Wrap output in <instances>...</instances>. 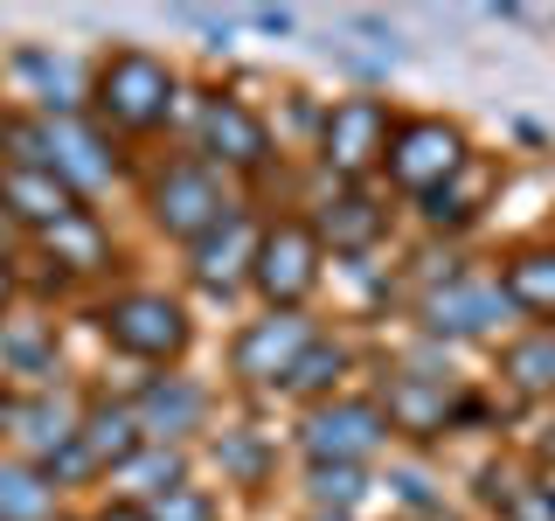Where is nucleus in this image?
I'll use <instances>...</instances> for the list:
<instances>
[{"label":"nucleus","instance_id":"obj_28","mask_svg":"<svg viewBox=\"0 0 555 521\" xmlns=\"http://www.w3.org/2000/svg\"><path fill=\"white\" fill-rule=\"evenodd\" d=\"M153 521H216V500H208V486H173V494L153 500Z\"/></svg>","mask_w":555,"mask_h":521},{"label":"nucleus","instance_id":"obj_5","mask_svg":"<svg viewBox=\"0 0 555 521\" xmlns=\"http://www.w3.org/2000/svg\"><path fill=\"white\" fill-rule=\"evenodd\" d=\"M320 285H326V243H320V230H312V216H306V208L264 216L257 265H250L257 306H271V313H312Z\"/></svg>","mask_w":555,"mask_h":521},{"label":"nucleus","instance_id":"obj_8","mask_svg":"<svg viewBox=\"0 0 555 521\" xmlns=\"http://www.w3.org/2000/svg\"><path fill=\"white\" fill-rule=\"evenodd\" d=\"M188 147H195L202 161H216L236 188L257 181V174H271V161H278L271 118L236 91H195V132H188Z\"/></svg>","mask_w":555,"mask_h":521},{"label":"nucleus","instance_id":"obj_29","mask_svg":"<svg viewBox=\"0 0 555 521\" xmlns=\"http://www.w3.org/2000/svg\"><path fill=\"white\" fill-rule=\"evenodd\" d=\"M14 300H22V265H14V251L0 243V320L14 313Z\"/></svg>","mask_w":555,"mask_h":521},{"label":"nucleus","instance_id":"obj_11","mask_svg":"<svg viewBox=\"0 0 555 521\" xmlns=\"http://www.w3.org/2000/svg\"><path fill=\"white\" fill-rule=\"evenodd\" d=\"M42 118H49V112H42ZM49 167H56L91 208H98L104 188H118V181H132V174H139V167H132V153H126V139H112L91 112L49 118Z\"/></svg>","mask_w":555,"mask_h":521},{"label":"nucleus","instance_id":"obj_30","mask_svg":"<svg viewBox=\"0 0 555 521\" xmlns=\"http://www.w3.org/2000/svg\"><path fill=\"white\" fill-rule=\"evenodd\" d=\"M243 28H257V35H292V28H299V14H285V8H257V14H243Z\"/></svg>","mask_w":555,"mask_h":521},{"label":"nucleus","instance_id":"obj_2","mask_svg":"<svg viewBox=\"0 0 555 521\" xmlns=\"http://www.w3.org/2000/svg\"><path fill=\"white\" fill-rule=\"evenodd\" d=\"M132 181H139V208H146L153 237L181 243V251H188V243H202L208 230H222V223L243 208V188H236L216 161H202L195 147L153 153V161L139 167Z\"/></svg>","mask_w":555,"mask_h":521},{"label":"nucleus","instance_id":"obj_17","mask_svg":"<svg viewBox=\"0 0 555 521\" xmlns=\"http://www.w3.org/2000/svg\"><path fill=\"white\" fill-rule=\"evenodd\" d=\"M257 237H264V223L250 216V202H243L222 230H208L202 243H188V285L208 292V300H236V292H250Z\"/></svg>","mask_w":555,"mask_h":521},{"label":"nucleus","instance_id":"obj_22","mask_svg":"<svg viewBox=\"0 0 555 521\" xmlns=\"http://www.w3.org/2000/svg\"><path fill=\"white\" fill-rule=\"evenodd\" d=\"M500 285H507V300H514L520 320L555 327V237L514 243V251L500 257Z\"/></svg>","mask_w":555,"mask_h":521},{"label":"nucleus","instance_id":"obj_16","mask_svg":"<svg viewBox=\"0 0 555 521\" xmlns=\"http://www.w3.org/2000/svg\"><path fill=\"white\" fill-rule=\"evenodd\" d=\"M35 251H42V265L56 271V292L63 285H104L112 292V278H118V237H112V223L98 216V208H83V216H69L63 230H49V237H35Z\"/></svg>","mask_w":555,"mask_h":521},{"label":"nucleus","instance_id":"obj_1","mask_svg":"<svg viewBox=\"0 0 555 521\" xmlns=\"http://www.w3.org/2000/svg\"><path fill=\"white\" fill-rule=\"evenodd\" d=\"M188 84L160 49L139 42H112L104 56H91V104L83 112L98 118L112 139H160L173 132V112H181Z\"/></svg>","mask_w":555,"mask_h":521},{"label":"nucleus","instance_id":"obj_4","mask_svg":"<svg viewBox=\"0 0 555 521\" xmlns=\"http://www.w3.org/2000/svg\"><path fill=\"white\" fill-rule=\"evenodd\" d=\"M396 104L382 91H340L320 104V132H312V167L340 188H369L389 167V139H396Z\"/></svg>","mask_w":555,"mask_h":521},{"label":"nucleus","instance_id":"obj_34","mask_svg":"<svg viewBox=\"0 0 555 521\" xmlns=\"http://www.w3.org/2000/svg\"><path fill=\"white\" fill-rule=\"evenodd\" d=\"M548 452H555V439H548Z\"/></svg>","mask_w":555,"mask_h":521},{"label":"nucleus","instance_id":"obj_15","mask_svg":"<svg viewBox=\"0 0 555 521\" xmlns=\"http://www.w3.org/2000/svg\"><path fill=\"white\" fill-rule=\"evenodd\" d=\"M83 208L91 202H83L56 167L0 161V223H14L22 237H49V230H63L69 216H83Z\"/></svg>","mask_w":555,"mask_h":521},{"label":"nucleus","instance_id":"obj_31","mask_svg":"<svg viewBox=\"0 0 555 521\" xmlns=\"http://www.w3.org/2000/svg\"><path fill=\"white\" fill-rule=\"evenodd\" d=\"M91 521H153V508H146V500H126V494H112V500H104V508H98Z\"/></svg>","mask_w":555,"mask_h":521},{"label":"nucleus","instance_id":"obj_32","mask_svg":"<svg viewBox=\"0 0 555 521\" xmlns=\"http://www.w3.org/2000/svg\"><path fill=\"white\" fill-rule=\"evenodd\" d=\"M306 521H347V514H306Z\"/></svg>","mask_w":555,"mask_h":521},{"label":"nucleus","instance_id":"obj_3","mask_svg":"<svg viewBox=\"0 0 555 521\" xmlns=\"http://www.w3.org/2000/svg\"><path fill=\"white\" fill-rule=\"evenodd\" d=\"M91 320L112 355L139 361V369H181L188 347H195V313H188L181 292L167 285H112L91 300Z\"/></svg>","mask_w":555,"mask_h":521},{"label":"nucleus","instance_id":"obj_24","mask_svg":"<svg viewBox=\"0 0 555 521\" xmlns=\"http://www.w3.org/2000/svg\"><path fill=\"white\" fill-rule=\"evenodd\" d=\"M347 376H354V347H347L340 334H320V341H312V355L285 376V390H278V396H292V404L312 410V404H326V396H340Z\"/></svg>","mask_w":555,"mask_h":521},{"label":"nucleus","instance_id":"obj_18","mask_svg":"<svg viewBox=\"0 0 555 521\" xmlns=\"http://www.w3.org/2000/svg\"><path fill=\"white\" fill-rule=\"evenodd\" d=\"M312 230H320L326 257H347V265H361V257L382 251V237H389V202L375 195V188H326L320 202H312Z\"/></svg>","mask_w":555,"mask_h":521},{"label":"nucleus","instance_id":"obj_25","mask_svg":"<svg viewBox=\"0 0 555 521\" xmlns=\"http://www.w3.org/2000/svg\"><path fill=\"white\" fill-rule=\"evenodd\" d=\"M56 494L63 486L42 473V466L14 459V452H0V521H56Z\"/></svg>","mask_w":555,"mask_h":521},{"label":"nucleus","instance_id":"obj_33","mask_svg":"<svg viewBox=\"0 0 555 521\" xmlns=\"http://www.w3.org/2000/svg\"><path fill=\"white\" fill-rule=\"evenodd\" d=\"M56 521H91V514H56Z\"/></svg>","mask_w":555,"mask_h":521},{"label":"nucleus","instance_id":"obj_19","mask_svg":"<svg viewBox=\"0 0 555 521\" xmlns=\"http://www.w3.org/2000/svg\"><path fill=\"white\" fill-rule=\"evenodd\" d=\"M493 188H500V167H493V153H473L451 181L438 188V195H424L416 202V223H424L430 237H465L473 223L493 208Z\"/></svg>","mask_w":555,"mask_h":521},{"label":"nucleus","instance_id":"obj_26","mask_svg":"<svg viewBox=\"0 0 555 521\" xmlns=\"http://www.w3.org/2000/svg\"><path fill=\"white\" fill-rule=\"evenodd\" d=\"M112 480H118V494H126V500H146V508H153L160 494L188 486V452L181 445H146L126 473H112Z\"/></svg>","mask_w":555,"mask_h":521},{"label":"nucleus","instance_id":"obj_9","mask_svg":"<svg viewBox=\"0 0 555 521\" xmlns=\"http://www.w3.org/2000/svg\"><path fill=\"white\" fill-rule=\"evenodd\" d=\"M320 334H326L320 313H271V306H257L250 320L230 334V376L243 382V390L278 396V390H285V376L312 355V341H320Z\"/></svg>","mask_w":555,"mask_h":521},{"label":"nucleus","instance_id":"obj_14","mask_svg":"<svg viewBox=\"0 0 555 521\" xmlns=\"http://www.w3.org/2000/svg\"><path fill=\"white\" fill-rule=\"evenodd\" d=\"M132 410H139L146 445H188L195 431H208L216 390H208L202 376H188V369H153V376L132 390Z\"/></svg>","mask_w":555,"mask_h":521},{"label":"nucleus","instance_id":"obj_20","mask_svg":"<svg viewBox=\"0 0 555 521\" xmlns=\"http://www.w3.org/2000/svg\"><path fill=\"white\" fill-rule=\"evenodd\" d=\"M83 452H91V466L104 480L112 473H126V466L146 452V431H139V410H132V396H83Z\"/></svg>","mask_w":555,"mask_h":521},{"label":"nucleus","instance_id":"obj_12","mask_svg":"<svg viewBox=\"0 0 555 521\" xmlns=\"http://www.w3.org/2000/svg\"><path fill=\"white\" fill-rule=\"evenodd\" d=\"M83 431V396H69L63 382L56 390H0V439H8L14 459L28 466H49L63 445H77Z\"/></svg>","mask_w":555,"mask_h":521},{"label":"nucleus","instance_id":"obj_27","mask_svg":"<svg viewBox=\"0 0 555 521\" xmlns=\"http://www.w3.org/2000/svg\"><path fill=\"white\" fill-rule=\"evenodd\" d=\"M369 486H375L369 466H306V500H312V514H354Z\"/></svg>","mask_w":555,"mask_h":521},{"label":"nucleus","instance_id":"obj_35","mask_svg":"<svg viewBox=\"0 0 555 521\" xmlns=\"http://www.w3.org/2000/svg\"><path fill=\"white\" fill-rule=\"evenodd\" d=\"M548 237H555V230H548Z\"/></svg>","mask_w":555,"mask_h":521},{"label":"nucleus","instance_id":"obj_21","mask_svg":"<svg viewBox=\"0 0 555 521\" xmlns=\"http://www.w3.org/2000/svg\"><path fill=\"white\" fill-rule=\"evenodd\" d=\"M0 376L14 390H56L63 355H56V327L35 320V313H8L0 320Z\"/></svg>","mask_w":555,"mask_h":521},{"label":"nucleus","instance_id":"obj_7","mask_svg":"<svg viewBox=\"0 0 555 521\" xmlns=\"http://www.w3.org/2000/svg\"><path fill=\"white\" fill-rule=\"evenodd\" d=\"M473 132H465V118H444V112H403L396 118V139H389V167H382V181L396 188V195L424 202L438 195V188L473 161Z\"/></svg>","mask_w":555,"mask_h":521},{"label":"nucleus","instance_id":"obj_23","mask_svg":"<svg viewBox=\"0 0 555 521\" xmlns=\"http://www.w3.org/2000/svg\"><path fill=\"white\" fill-rule=\"evenodd\" d=\"M493 376L507 382L514 396H555V327H528V334L500 341Z\"/></svg>","mask_w":555,"mask_h":521},{"label":"nucleus","instance_id":"obj_13","mask_svg":"<svg viewBox=\"0 0 555 521\" xmlns=\"http://www.w3.org/2000/svg\"><path fill=\"white\" fill-rule=\"evenodd\" d=\"M382 417H389L396 439H444L451 424H459V382L438 376V369H416V361H396V369H382V390H375Z\"/></svg>","mask_w":555,"mask_h":521},{"label":"nucleus","instance_id":"obj_6","mask_svg":"<svg viewBox=\"0 0 555 521\" xmlns=\"http://www.w3.org/2000/svg\"><path fill=\"white\" fill-rule=\"evenodd\" d=\"M520 313L500 285V271H473V265H451L444 278H430L416 292V327L438 341H500V327H514Z\"/></svg>","mask_w":555,"mask_h":521},{"label":"nucleus","instance_id":"obj_10","mask_svg":"<svg viewBox=\"0 0 555 521\" xmlns=\"http://www.w3.org/2000/svg\"><path fill=\"white\" fill-rule=\"evenodd\" d=\"M389 439H396V431H389V417H382V404H375V396H354V390L312 404L306 424H299L306 466H369Z\"/></svg>","mask_w":555,"mask_h":521}]
</instances>
